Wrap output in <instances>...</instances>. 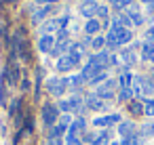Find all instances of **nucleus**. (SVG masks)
I'll list each match as a JSON object with an SVG mask.
<instances>
[{"label": "nucleus", "mask_w": 154, "mask_h": 145, "mask_svg": "<svg viewBox=\"0 0 154 145\" xmlns=\"http://www.w3.org/2000/svg\"><path fill=\"white\" fill-rule=\"evenodd\" d=\"M70 49H72V42H68V40H59V42L55 44V49H53V55H57V57L68 55Z\"/></svg>", "instance_id": "15"}, {"label": "nucleus", "mask_w": 154, "mask_h": 145, "mask_svg": "<svg viewBox=\"0 0 154 145\" xmlns=\"http://www.w3.org/2000/svg\"><path fill=\"white\" fill-rule=\"evenodd\" d=\"M106 46H108V49H116V46H118V42H116V36H114L112 32L106 36Z\"/></svg>", "instance_id": "27"}, {"label": "nucleus", "mask_w": 154, "mask_h": 145, "mask_svg": "<svg viewBox=\"0 0 154 145\" xmlns=\"http://www.w3.org/2000/svg\"><path fill=\"white\" fill-rule=\"evenodd\" d=\"M143 84H146V78H141V76H133V80H131V90H133L135 97H141Z\"/></svg>", "instance_id": "14"}, {"label": "nucleus", "mask_w": 154, "mask_h": 145, "mask_svg": "<svg viewBox=\"0 0 154 145\" xmlns=\"http://www.w3.org/2000/svg\"><path fill=\"white\" fill-rule=\"evenodd\" d=\"M36 2H42V4H47V2H49V4H51V2H57V0H36Z\"/></svg>", "instance_id": "37"}, {"label": "nucleus", "mask_w": 154, "mask_h": 145, "mask_svg": "<svg viewBox=\"0 0 154 145\" xmlns=\"http://www.w3.org/2000/svg\"><path fill=\"white\" fill-rule=\"evenodd\" d=\"M129 111H131L133 116H137V114H143V105H141L139 101H129Z\"/></svg>", "instance_id": "23"}, {"label": "nucleus", "mask_w": 154, "mask_h": 145, "mask_svg": "<svg viewBox=\"0 0 154 145\" xmlns=\"http://www.w3.org/2000/svg\"><path fill=\"white\" fill-rule=\"evenodd\" d=\"M97 9H99V4L95 2V0H85V2L80 4V15L87 17V19H95Z\"/></svg>", "instance_id": "7"}, {"label": "nucleus", "mask_w": 154, "mask_h": 145, "mask_svg": "<svg viewBox=\"0 0 154 145\" xmlns=\"http://www.w3.org/2000/svg\"><path fill=\"white\" fill-rule=\"evenodd\" d=\"M99 28H101V23H99L97 19H89V21H87V25H85V32L93 36V34H97V32H99Z\"/></svg>", "instance_id": "19"}, {"label": "nucleus", "mask_w": 154, "mask_h": 145, "mask_svg": "<svg viewBox=\"0 0 154 145\" xmlns=\"http://www.w3.org/2000/svg\"><path fill=\"white\" fill-rule=\"evenodd\" d=\"M133 97H135V95H133L131 88H120V95H118L120 101H133Z\"/></svg>", "instance_id": "25"}, {"label": "nucleus", "mask_w": 154, "mask_h": 145, "mask_svg": "<svg viewBox=\"0 0 154 145\" xmlns=\"http://www.w3.org/2000/svg\"><path fill=\"white\" fill-rule=\"evenodd\" d=\"M146 40H148L150 44H154V28H150V30L146 32Z\"/></svg>", "instance_id": "34"}, {"label": "nucleus", "mask_w": 154, "mask_h": 145, "mask_svg": "<svg viewBox=\"0 0 154 145\" xmlns=\"http://www.w3.org/2000/svg\"><path fill=\"white\" fill-rule=\"evenodd\" d=\"M110 32L116 36V42H118V46H120V44H127V42H131V38H133L131 30H127V28H116V30H110Z\"/></svg>", "instance_id": "10"}, {"label": "nucleus", "mask_w": 154, "mask_h": 145, "mask_svg": "<svg viewBox=\"0 0 154 145\" xmlns=\"http://www.w3.org/2000/svg\"><path fill=\"white\" fill-rule=\"evenodd\" d=\"M106 78H108V74H106V70H101V72H99V74L89 82V84H101V82H106Z\"/></svg>", "instance_id": "28"}, {"label": "nucleus", "mask_w": 154, "mask_h": 145, "mask_svg": "<svg viewBox=\"0 0 154 145\" xmlns=\"http://www.w3.org/2000/svg\"><path fill=\"white\" fill-rule=\"evenodd\" d=\"M150 78H152V80H150V82H152V84H154V70H152V76H150Z\"/></svg>", "instance_id": "40"}, {"label": "nucleus", "mask_w": 154, "mask_h": 145, "mask_svg": "<svg viewBox=\"0 0 154 145\" xmlns=\"http://www.w3.org/2000/svg\"><path fill=\"white\" fill-rule=\"evenodd\" d=\"M116 122H120V116H118V114H112V116H97V118L93 120V126H97V128H108V126H112V124H116Z\"/></svg>", "instance_id": "8"}, {"label": "nucleus", "mask_w": 154, "mask_h": 145, "mask_svg": "<svg viewBox=\"0 0 154 145\" xmlns=\"http://www.w3.org/2000/svg\"><path fill=\"white\" fill-rule=\"evenodd\" d=\"M68 23V17H57V19H49L47 23H42V36H53V32L63 30Z\"/></svg>", "instance_id": "1"}, {"label": "nucleus", "mask_w": 154, "mask_h": 145, "mask_svg": "<svg viewBox=\"0 0 154 145\" xmlns=\"http://www.w3.org/2000/svg\"><path fill=\"white\" fill-rule=\"evenodd\" d=\"M2 32H5V30H2V25H0V40H2Z\"/></svg>", "instance_id": "39"}, {"label": "nucleus", "mask_w": 154, "mask_h": 145, "mask_svg": "<svg viewBox=\"0 0 154 145\" xmlns=\"http://www.w3.org/2000/svg\"><path fill=\"white\" fill-rule=\"evenodd\" d=\"M141 135H143V137L154 135V124H152V122H150V124H143V126H141Z\"/></svg>", "instance_id": "30"}, {"label": "nucleus", "mask_w": 154, "mask_h": 145, "mask_svg": "<svg viewBox=\"0 0 154 145\" xmlns=\"http://www.w3.org/2000/svg\"><path fill=\"white\" fill-rule=\"evenodd\" d=\"M85 128H87V122H85V118H76V120L72 122V126H70V132H68V135H72V137H78L80 132H85Z\"/></svg>", "instance_id": "13"}, {"label": "nucleus", "mask_w": 154, "mask_h": 145, "mask_svg": "<svg viewBox=\"0 0 154 145\" xmlns=\"http://www.w3.org/2000/svg\"><path fill=\"white\" fill-rule=\"evenodd\" d=\"M66 145H82V141H80L78 137H72V135H68V137H66Z\"/></svg>", "instance_id": "32"}, {"label": "nucleus", "mask_w": 154, "mask_h": 145, "mask_svg": "<svg viewBox=\"0 0 154 145\" xmlns=\"http://www.w3.org/2000/svg\"><path fill=\"white\" fill-rule=\"evenodd\" d=\"M141 59L148 61V63H154V44L146 42V44L141 46Z\"/></svg>", "instance_id": "18"}, {"label": "nucleus", "mask_w": 154, "mask_h": 145, "mask_svg": "<svg viewBox=\"0 0 154 145\" xmlns=\"http://www.w3.org/2000/svg\"><path fill=\"white\" fill-rule=\"evenodd\" d=\"M82 82H85V80H82V76H80V74H78V76H70V78H66V84H68L70 88H78Z\"/></svg>", "instance_id": "20"}, {"label": "nucleus", "mask_w": 154, "mask_h": 145, "mask_svg": "<svg viewBox=\"0 0 154 145\" xmlns=\"http://www.w3.org/2000/svg\"><path fill=\"white\" fill-rule=\"evenodd\" d=\"M49 145H63L61 137H49Z\"/></svg>", "instance_id": "35"}, {"label": "nucleus", "mask_w": 154, "mask_h": 145, "mask_svg": "<svg viewBox=\"0 0 154 145\" xmlns=\"http://www.w3.org/2000/svg\"><path fill=\"white\" fill-rule=\"evenodd\" d=\"M114 88H116V82H114V80H108V82L99 84V88H97L95 95H97L99 99H103V101H106V99H114V95H116Z\"/></svg>", "instance_id": "5"}, {"label": "nucleus", "mask_w": 154, "mask_h": 145, "mask_svg": "<svg viewBox=\"0 0 154 145\" xmlns=\"http://www.w3.org/2000/svg\"><path fill=\"white\" fill-rule=\"evenodd\" d=\"M152 11H154V4H152Z\"/></svg>", "instance_id": "41"}, {"label": "nucleus", "mask_w": 154, "mask_h": 145, "mask_svg": "<svg viewBox=\"0 0 154 145\" xmlns=\"http://www.w3.org/2000/svg\"><path fill=\"white\" fill-rule=\"evenodd\" d=\"M78 61H80V59H78L76 55L68 53V55H61V57L57 59V65H55V67H57V72H70L72 67L78 65Z\"/></svg>", "instance_id": "2"}, {"label": "nucleus", "mask_w": 154, "mask_h": 145, "mask_svg": "<svg viewBox=\"0 0 154 145\" xmlns=\"http://www.w3.org/2000/svg\"><path fill=\"white\" fill-rule=\"evenodd\" d=\"M143 114L146 116H154V99H150V101L143 103Z\"/></svg>", "instance_id": "29"}, {"label": "nucleus", "mask_w": 154, "mask_h": 145, "mask_svg": "<svg viewBox=\"0 0 154 145\" xmlns=\"http://www.w3.org/2000/svg\"><path fill=\"white\" fill-rule=\"evenodd\" d=\"M42 120H45L47 126H55V122L59 120V107L47 103V105L42 107Z\"/></svg>", "instance_id": "3"}, {"label": "nucleus", "mask_w": 154, "mask_h": 145, "mask_svg": "<svg viewBox=\"0 0 154 145\" xmlns=\"http://www.w3.org/2000/svg\"><path fill=\"white\" fill-rule=\"evenodd\" d=\"M131 4V0H112V7L116 9V11H120V9H127Z\"/></svg>", "instance_id": "26"}, {"label": "nucleus", "mask_w": 154, "mask_h": 145, "mask_svg": "<svg viewBox=\"0 0 154 145\" xmlns=\"http://www.w3.org/2000/svg\"><path fill=\"white\" fill-rule=\"evenodd\" d=\"M99 72H101V67H99V65H97V63H95L93 59H89V63H87V65L82 67L80 76H82V80H85V82H91V80H93V78H95V76L99 74Z\"/></svg>", "instance_id": "6"}, {"label": "nucleus", "mask_w": 154, "mask_h": 145, "mask_svg": "<svg viewBox=\"0 0 154 145\" xmlns=\"http://www.w3.org/2000/svg\"><path fill=\"white\" fill-rule=\"evenodd\" d=\"M143 2H146V4H154V0H143Z\"/></svg>", "instance_id": "38"}, {"label": "nucleus", "mask_w": 154, "mask_h": 145, "mask_svg": "<svg viewBox=\"0 0 154 145\" xmlns=\"http://www.w3.org/2000/svg\"><path fill=\"white\" fill-rule=\"evenodd\" d=\"M55 44H57V40H55L53 36H42V38L38 40V49H40L42 53H53Z\"/></svg>", "instance_id": "11"}, {"label": "nucleus", "mask_w": 154, "mask_h": 145, "mask_svg": "<svg viewBox=\"0 0 154 145\" xmlns=\"http://www.w3.org/2000/svg\"><path fill=\"white\" fill-rule=\"evenodd\" d=\"M47 86H49V93H51V95H55V97H61V95L66 93V88H68L66 78H49Z\"/></svg>", "instance_id": "4"}, {"label": "nucleus", "mask_w": 154, "mask_h": 145, "mask_svg": "<svg viewBox=\"0 0 154 145\" xmlns=\"http://www.w3.org/2000/svg\"><path fill=\"white\" fill-rule=\"evenodd\" d=\"M85 105H87L89 109H93V111H103V109H106V101L99 99L97 95H89V97L85 99Z\"/></svg>", "instance_id": "9"}, {"label": "nucleus", "mask_w": 154, "mask_h": 145, "mask_svg": "<svg viewBox=\"0 0 154 145\" xmlns=\"http://www.w3.org/2000/svg\"><path fill=\"white\" fill-rule=\"evenodd\" d=\"M97 17H99V19H106V17H108V7H99V9H97Z\"/></svg>", "instance_id": "33"}, {"label": "nucleus", "mask_w": 154, "mask_h": 145, "mask_svg": "<svg viewBox=\"0 0 154 145\" xmlns=\"http://www.w3.org/2000/svg\"><path fill=\"white\" fill-rule=\"evenodd\" d=\"M49 11H51V7L47 4V7H42V9H38V11H36V13L32 15V19H34V21H40V19H45V17L49 15Z\"/></svg>", "instance_id": "21"}, {"label": "nucleus", "mask_w": 154, "mask_h": 145, "mask_svg": "<svg viewBox=\"0 0 154 145\" xmlns=\"http://www.w3.org/2000/svg\"><path fill=\"white\" fill-rule=\"evenodd\" d=\"M68 103H70V111H82L85 109V103H82V97L80 95H72L68 99Z\"/></svg>", "instance_id": "17"}, {"label": "nucleus", "mask_w": 154, "mask_h": 145, "mask_svg": "<svg viewBox=\"0 0 154 145\" xmlns=\"http://www.w3.org/2000/svg\"><path fill=\"white\" fill-rule=\"evenodd\" d=\"M131 80H133V74H129V72H122V76H120V86L122 88H131Z\"/></svg>", "instance_id": "22"}, {"label": "nucleus", "mask_w": 154, "mask_h": 145, "mask_svg": "<svg viewBox=\"0 0 154 145\" xmlns=\"http://www.w3.org/2000/svg\"><path fill=\"white\" fill-rule=\"evenodd\" d=\"M129 19H131V23H133V25H141V23H143V17H141L139 13H135V15H129Z\"/></svg>", "instance_id": "31"}, {"label": "nucleus", "mask_w": 154, "mask_h": 145, "mask_svg": "<svg viewBox=\"0 0 154 145\" xmlns=\"http://www.w3.org/2000/svg\"><path fill=\"white\" fill-rule=\"evenodd\" d=\"M21 88H23V90H28V88H30V82H28V80H23V82H21Z\"/></svg>", "instance_id": "36"}, {"label": "nucleus", "mask_w": 154, "mask_h": 145, "mask_svg": "<svg viewBox=\"0 0 154 145\" xmlns=\"http://www.w3.org/2000/svg\"><path fill=\"white\" fill-rule=\"evenodd\" d=\"M91 46H93L95 51H101V49L106 46V38H103V36H97V38H93V40H91Z\"/></svg>", "instance_id": "24"}, {"label": "nucleus", "mask_w": 154, "mask_h": 145, "mask_svg": "<svg viewBox=\"0 0 154 145\" xmlns=\"http://www.w3.org/2000/svg\"><path fill=\"white\" fill-rule=\"evenodd\" d=\"M120 61H122L125 65H133V63L137 61V53H135V49H122V53H120Z\"/></svg>", "instance_id": "12"}, {"label": "nucleus", "mask_w": 154, "mask_h": 145, "mask_svg": "<svg viewBox=\"0 0 154 145\" xmlns=\"http://www.w3.org/2000/svg\"><path fill=\"white\" fill-rule=\"evenodd\" d=\"M133 130H135L133 122H120V124H118V135H120L122 139H129V137H133Z\"/></svg>", "instance_id": "16"}]
</instances>
